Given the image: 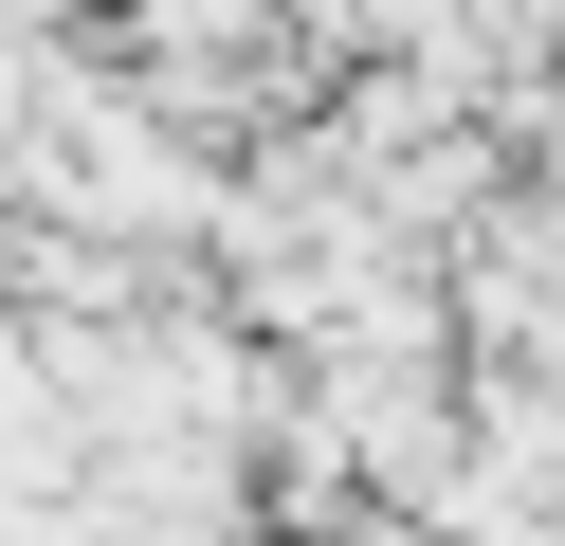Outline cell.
I'll list each match as a JSON object with an SVG mask.
<instances>
[]
</instances>
